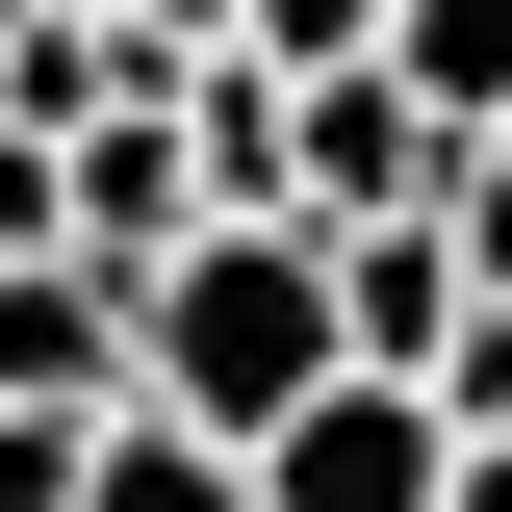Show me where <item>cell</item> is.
Listing matches in <instances>:
<instances>
[{
  "mask_svg": "<svg viewBox=\"0 0 512 512\" xmlns=\"http://www.w3.org/2000/svg\"><path fill=\"white\" fill-rule=\"evenodd\" d=\"M256 512H461V410L436 384H308V410H282V436H256Z\"/></svg>",
  "mask_w": 512,
  "mask_h": 512,
  "instance_id": "cell-3",
  "label": "cell"
},
{
  "mask_svg": "<svg viewBox=\"0 0 512 512\" xmlns=\"http://www.w3.org/2000/svg\"><path fill=\"white\" fill-rule=\"evenodd\" d=\"M77 461H103V410H0V512H77Z\"/></svg>",
  "mask_w": 512,
  "mask_h": 512,
  "instance_id": "cell-8",
  "label": "cell"
},
{
  "mask_svg": "<svg viewBox=\"0 0 512 512\" xmlns=\"http://www.w3.org/2000/svg\"><path fill=\"white\" fill-rule=\"evenodd\" d=\"M436 231H461V282L512 308V128H461V205H436Z\"/></svg>",
  "mask_w": 512,
  "mask_h": 512,
  "instance_id": "cell-9",
  "label": "cell"
},
{
  "mask_svg": "<svg viewBox=\"0 0 512 512\" xmlns=\"http://www.w3.org/2000/svg\"><path fill=\"white\" fill-rule=\"evenodd\" d=\"M0 410H128V256H0Z\"/></svg>",
  "mask_w": 512,
  "mask_h": 512,
  "instance_id": "cell-4",
  "label": "cell"
},
{
  "mask_svg": "<svg viewBox=\"0 0 512 512\" xmlns=\"http://www.w3.org/2000/svg\"><path fill=\"white\" fill-rule=\"evenodd\" d=\"M461 512H512V436H461Z\"/></svg>",
  "mask_w": 512,
  "mask_h": 512,
  "instance_id": "cell-12",
  "label": "cell"
},
{
  "mask_svg": "<svg viewBox=\"0 0 512 512\" xmlns=\"http://www.w3.org/2000/svg\"><path fill=\"white\" fill-rule=\"evenodd\" d=\"M77 512H256V461H231V436H180V410H103Z\"/></svg>",
  "mask_w": 512,
  "mask_h": 512,
  "instance_id": "cell-6",
  "label": "cell"
},
{
  "mask_svg": "<svg viewBox=\"0 0 512 512\" xmlns=\"http://www.w3.org/2000/svg\"><path fill=\"white\" fill-rule=\"evenodd\" d=\"M282 205L308 231H410V205H461V103L410 52H308L282 77Z\"/></svg>",
  "mask_w": 512,
  "mask_h": 512,
  "instance_id": "cell-2",
  "label": "cell"
},
{
  "mask_svg": "<svg viewBox=\"0 0 512 512\" xmlns=\"http://www.w3.org/2000/svg\"><path fill=\"white\" fill-rule=\"evenodd\" d=\"M308 384H359V308H333V231L308 205H205L154 282H128V410H180V436H282Z\"/></svg>",
  "mask_w": 512,
  "mask_h": 512,
  "instance_id": "cell-1",
  "label": "cell"
},
{
  "mask_svg": "<svg viewBox=\"0 0 512 512\" xmlns=\"http://www.w3.org/2000/svg\"><path fill=\"white\" fill-rule=\"evenodd\" d=\"M231 26H256V52H282V77H308V52H384L410 0H231Z\"/></svg>",
  "mask_w": 512,
  "mask_h": 512,
  "instance_id": "cell-10",
  "label": "cell"
},
{
  "mask_svg": "<svg viewBox=\"0 0 512 512\" xmlns=\"http://www.w3.org/2000/svg\"><path fill=\"white\" fill-rule=\"evenodd\" d=\"M103 26H128V52H231V0H103Z\"/></svg>",
  "mask_w": 512,
  "mask_h": 512,
  "instance_id": "cell-11",
  "label": "cell"
},
{
  "mask_svg": "<svg viewBox=\"0 0 512 512\" xmlns=\"http://www.w3.org/2000/svg\"><path fill=\"white\" fill-rule=\"evenodd\" d=\"M384 52L436 77V103H461V128H512V0H410V26H384Z\"/></svg>",
  "mask_w": 512,
  "mask_h": 512,
  "instance_id": "cell-7",
  "label": "cell"
},
{
  "mask_svg": "<svg viewBox=\"0 0 512 512\" xmlns=\"http://www.w3.org/2000/svg\"><path fill=\"white\" fill-rule=\"evenodd\" d=\"M333 308H359V359H384V384H436L461 333H487V282H461V231L410 205V231H333Z\"/></svg>",
  "mask_w": 512,
  "mask_h": 512,
  "instance_id": "cell-5",
  "label": "cell"
}]
</instances>
